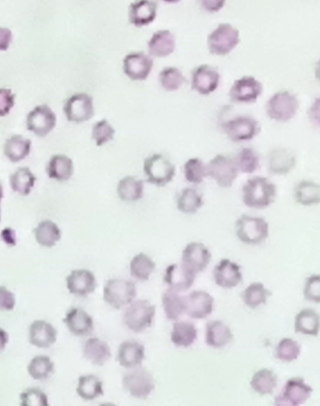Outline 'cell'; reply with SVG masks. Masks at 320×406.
I'll return each instance as SVG.
<instances>
[{
	"instance_id": "cell-24",
	"label": "cell",
	"mask_w": 320,
	"mask_h": 406,
	"mask_svg": "<svg viewBox=\"0 0 320 406\" xmlns=\"http://www.w3.org/2000/svg\"><path fill=\"white\" fill-rule=\"evenodd\" d=\"M295 153L285 147L271 150L268 157V168L271 174L284 176L290 174L295 168Z\"/></svg>"
},
{
	"instance_id": "cell-23",
	"label": "cell",
	"mask_w": 320,
	"mask_h": 406,
	"mask_svg": "<svg viewBox=\"0 0 320 406\" xmlns=\"http://www.w3.org/2000/svg\"><path fill=\"white\" fill-rule=\"evenodd\" d=\"M145 359V346L137 340H124L118 346L117 360L121 367L138 368Z\"/></svg>"
},
{
	"instance_id": "cell-40",
	"label": "cell",
	"mask_w": 320,
	"mask_h": 406,
	"mask_svg": "<svg viewBox=\"0 0 320 406\" xmlns=\"http://www.w3.org/2000/svg\"><path fill=\"white\" fill-rule=\"evenodd\" d=\"M164 314L170 321H178L185 311V297L167 289L161 296Z\"/></svg>"
},
{
	"instance_id": "cell-14",
	"label": "cell",
	"mask_w": 320,
	"mask_h": 406,
	"mask_svg": "<svg viewBox=\"0 0 320 406\" xmlns=\"http://www.w3.org/2000/svg\"><path fill=\"white\" fill-rule=\"evenodd\" d=\"M211 261V252L205 244L194 241L183 249L181 264L195 275L205 271Z\"/></svg>"
},
{
	"instance_id": "cell-43",
	"label": "cell",
	"mask_w": 320,
	"mask_h": 406,
	"mask_svg": "<svg viewBox=\"0 0 320 406\" xmlns=\"http://www.w3.org/2000/svg\"><path fill=\"white\" fill-rule=\"evenodd\" d=\"M55 373V363L48 356L39 355L34 357L27 365V374L36 381L49 379Z\"/></svg>"
},
{
	"instance_id": "cell-38",
	"label": "cell",
	"mask_w": 320,
	"mask_h": 406,
	"mask_svg": "<svg viewBox=\"0 0 320 406\" xmlns=\"http://www.w3.org/2000/svg\"><path fill=\"white\" fill-rule=\"evenodd\" d=\"M36 180L35 176L28 167H20L10 177L11 188L16 194L27 197L35 186Z\"/></svg>"
},
{
	"instance_id": "cell-59",
	"label": "cell",
	"mask_w": 320,
	"mask_h": 406,
	"mask_svg": "<svg viewBox=\"0 0 320 406\" xmlns=\"http://www.w3.org/2000/svg\"><path fill=\"white\" fill-rule=\"evenodd\" d=\"M3 197H4V191H3L2 184L0 183V202H1Z\"/></svg>"
},
{
	"instance_id": "cell-8",
	"label": "cell",
	"mask_w": 320,
	"mask_h": 406,
	"mask_svg": "<svg viewBox=\"0 0 320 406\" xmlns=\"http://www.w3.org/2000/svg\"><path fill=\"white\" fill-rule=\"evenodd\" d=\"M123 386L130 395L141 400L148 398L155 390L154 376L145 368L133 369L124 374Z\"/></svg>"
},
{
	"instance_id": "cell-31",
	"label": "cell",
	"mask_w": 320,
	"mask_h": 406,
	"mask_svg": "<svg viewBox=\"0 0 320 406\" xmlns=\"http://www.w3.org/2000/svg\"><path fill=\"white\" fill-rule=\"evenodd\" d=\"M149 53L155 58H164L171 55L176 49L175 36L170 30H158L149 39Z\"/></svg>"
},
{
	"instance_id": "cell-2",
	"label": "cell",
	"mask_w": 320,
	"mask_h": 406,
	"mask_svg": "<svg viewBox=\"0 0 320 406\" xmlns=\"http://www.w3.org/2000/svg\"><path fill=\"white\" fill-rule=\"evenodd\" d=\"M237 238L247 245H259L270 234V226L264 218L243 214L235 223Z\"/></svg>"
},
{
	"instance_id": "cell-29",
	"label": "cell",
	"mask_w": 320,
	"mask_h": 406,
	"mask_svg": "<svg viewBox=\"0 0 320 406\" xmlns=\"http://www.w3.org/2000/svg\"><path fill=\"white\" fill-rule=\"evenodd\" d=\"M73 172H75L73 161L66 155H54L48 161L47 174L51 180L64 183L73 177Z\"/></svg>"
},
{
	"instance_id": "cell-41",
	"label": "cell",
	"mask_w": 320,
	"mask_h": 406,
	"mask_svg": "<svg viewBox=\"0 0 320 406\" xmlns=\"http://www.w3.org/2000/svg\"><path fill=\"white\" fill-rule=\"evenodd\" d=\"M156 269V263L149 255L140 252L130 263L131 276L140 282H147Z\"/></svg>"
},
{
	"instance_id": "cell-47",
	"label": "cell",
	"mask_w": 320,
	"mask_h": 406,
	"mask_svg": "<svg viewBox=\"0 0 320 406\" xmlns=\"http://www.w3.org/2000/svg\"><path fill=\"white\" fill-rule=\"evenodd\" d=\"M301 352V345L297 340L291 338H284L277 345L274 355L277 359L283 362H293L298 359Z\"/></svg>"
},
{
	"instance_id": "cell-12",
	"label": "cell",
	"mask_w": 320,
	"mask_h": 406,
	"mask_svg": "<svg viewBox=\"0 0 320 406\" xmlns=\"http://www.w3.org/2000/svg\"><path fill=\"white\" fill-rule=\"evenodd\" d=\"M66 288L73 296L87 297L94 293L97 288V280L90 269H73L66 277Z\"/></svg>"
},
{
	"instance_id": "cell-1",
	"label": "cell",
	"mask_w": 320,
	"mask_h": 406,
	"mask_svg": "<svg viewBox=\"0 0 320 406\" xmlns=\"http://www.w3.org/2000/svg\"><path fill=\"white\" fill-rule=\"evenodd\" d=\"M276 184L264 177H254L242 187V201L246 207L254 209H264L276 201Z\"/></svg>"
},
{
	"instance_id": "cell-45",
	"label": "cell",
	"mask_w": 320,
	"mask_h": 406,
	"mask_svg": "<svg viewBox=\"0 0 320 406\" xmlns=\"http://www.w3.org/2000/svg\"><path fill=\"white\" fill-rule=\"evenodd\" d=\"M237 168L243 174H253L260 166L259 153L252 147H243L234 159Z\"/></svg>"
},
{
	"instance_id": "cell-11",
	"label": "cell",
	"mask_w": 320,
	"mask_h": 406,
	"mask_svg": "<svg viewBox=\"0 0 320 406\" xmlns=\"http://www.w3.org/2000/svg\"><path fill=\"white\" fill-rule=\"evenodd\" d=\"M63 111L68 121L82 123L94 116L93 99L87 93H76L65 102Z\"/></svg>"
},
{
	"instance_id": "cell-32",
	"label": "cell",
	"mask_w": 320,
	"mask_h": 406,
	"mask_svg": "<svg viewBox=\"0 0 320 406\" xmlns=\"http://www.w3.org/2000/svg\"><path fill=\"white\" fill-rule=\"evenodd\" d=\"M76 393L84 401H94L104 395V383L95 374H85L78 379Z\"/></svg>"
},
{
	"instance_id": "cell-30",
	"label": "cell",
	"mask_w": 320,
	"mask_h": 406,
	"mask_svg": "<svg viewBox=\"0 0 320 406\" xmlns=\"http://www.w3.org/2000/svg\"><path fill=\"white\" fill-rule=\"evenodd\" d=\"M33 233L36 242L44 248H53L62 238L61 228L55 221L51 220L39 221Z\"/></svg>"
},
{
	"instance_id": "cell-60",
	"label": "cell",
	"mask_w": 320,
	"mask_h": 406,
	"mask_svg": "<svg viewBox=\"0 0 320 406\" xmlns=\"http://www.w3.org/2000/svg\"><path fill=\"white\" fill-rule=\"evenodd\" d=\"M98 406H118V405L112 404V402H104V404H101L100 405Z\"/></svg>"
},
{
	"instance_id": "cell-39",
	"label": "cell",
	"mask_w": 320,
	"mask_h": 406,
	"mask_svg": "<svg viewBox=\"0 0 320 406\" xmlns=\"http://www.w3.org/2000/svg\"><path fill=\"white\" fill-rule=\"evenodd\" d=\"M176 203L178 209L183 214H195L203 207V195L197 189L189 187L178 192Z\"/></svg>"
},
{
	"instance_id": "cell-33",
	"label": "cell",
	"mask_w": 320,
	"mask_h": 406,
	"mask_svg": "<svg viewBox=\"0 0 320 406\" xmlns=\"http://www.w3.org/2000/svg\"><path fill=\"white\" fill-rule=\"evenodd\" d=\"M320 317L315 309L307 308L302 309L296 315L294 321V329L296 333L316 337L319 333Z\"/></svg>"
},
{
	"instance_id": "cell-57",
	"label": "cell",
	"mask_w": 320,
	"mask_h": 406,
	"mask_svg": "<svg viewBox=\"0 0 320 406\" xmlns=\"http://www.w3.org/2000/svg\"><path fill=\"white\" fill-rule=\"evenodd\" d=\"M8 340H10V337H8V332L0 326V352L4 351Z\"/></svg>"
},
{
	"instance_id": "cell-61",
	"label": "cell",
	"mask_w": 320,
	"mask_h": 406,
	"mask_svg": "<svg viewBox=\"0 0 320 406\" xmlns=\"http://www.w3.org/2000/svg\"><path fill=\"white\" fill-rule=\"evenodd\" d=\"M0 221H1V209H0Z\"/></svg>"
},
{
	"instance_id": "cell-51",
	"label": "cell",
	"mask_w": 320,
	"mask_h": 406,
	"mask_svg": "<svg viewBox=\"0 0 320 406\" xmlns=\"http://www.w3.org/2000/svg\"><path fill=\"white\" fill-rule=\"evenodd\" d=\"M304 297L307 302H320V276L313 274L305 281Z\"/></svg>"
},
{
	"instance_id": "cell-54",
	"label": "cell",
	"mask_w": 320,
	"mask_h": 406,
	"mask_svg": "<svg viewBox=\"0 0 320 406\" xmlns=\"http://www.w3.org/2000/svg\"><path fill=\"white\" fill-rule=\"evenodd\" d=\"M0 238L8 246L13 247L17 244L16 232L11 227H5L0 234Z\"/></svg>"
},
{
	"instance_id": "cell-42",
	"label": "cell",
	"mask_w": 320,
	"mask_h": 406,
	"mask_svg": "<svg viewBox=\"0 0 320 406\" xmlns=\"http://www.w3.org/2000/svg\"><path fill=\"white\" fill-rule=\"evenodd\" d=\"M294 198L302 206L310 207L320 202V186L312 180H302L294 189Z\"/></svg>"
},
{
	"instance_id": "cell-26",
	"label": "cell",
	"mask_w": 320,
	"mask_h": 406,
	"mask_svg": "<svg viewBox=\"0 0 320 406\" xmlns=\"http://www.w3.org/2000/svg\"><path fill=\"white\" fill-rule=\"evenodd\" d=\"M158 3L141 0L133 2L129 7V21L135 27H145L156 19Z\"/></svg>"
},
{
	"instance_id": "cell-49",
	"label": "cell",
	"mask_w": 320,
	"mask_h": 406,
	"mask_svg": "<svg viewBox=\"0 0 320 406\" xmlns=\"http://www.w3.org/2000/svg\"><path fill=\"white\" fill-rule=\"evenodd\" d=\"M20 406H50L47 394L39 388H27L20 393Z\"/></svg>"
},
{
	"instance_id": "cell-3",
	"label": "cell",
	"mask_w": 320,
	"mask_h": 406,
	"mask_svg": "<svg viewBox=\"0 0 320 406\" xmlns=\"http://www.w3.org/2000/svg\"><path fill=\"white\" fill-rule=\"evenodd\" d=\"M156 307L147 300H138L127 306L123 314L126 328L135 333H141L151 328L154 323Z\"/></svg>"
},
{
	"instance_id": "cell-9",
	"label": "cell",
	"mask_w": 320,
	"mask_h": 406,
	"mask_svg": "<svg viewBox=\"0 0 320 406\" xmlns=\"http://www.w3.org/2000/svg\"><path fill=\"white\" fill-rule=\"evenodd\" d=\"M223 130L231 141L242 142L256 137L261 127L253 116H239L223 122Z\"/></svg>"
},
{
	"instance_id": "cell-58",
	"label": "cell",
	"mask_w": 320,
	"mask_h": 406,
	"mask_svg": "<svg viewBox=\"0 0 320 406\" xmlns=\"http://www.w3.org/2000/svg\"><path fill=\"white\" fill-rule=\"evenodd\" d=\"M273 406H294L287 398H285L281 393L276 396L274 400Z\"/></svg>"
},
{
	"instance_id": "cell-13",
	"label": "cell",
	"mask_w": 320,
	"mask_h": 406,
	"mask_svg": "<svg viewBox=\"0 0 320 406\" xmlns=\"http://www.w3.org/2000/svg\"><path fill=\"white\" fill-rule=\"evenodd\" d=\"M56 116L47 104L38 105L28 113L27 130L39 137H44L56 127Z\"/></svg>"
},
{
	"instance_id": "cell-48",
	"label": "cell",
	"mask_w": 320,
	"mask_h": 406,
	"mask_svg": "<svg viewBox=\"0 0 320 406\" xmlns=\"http://www.w3.org/2000/svg\"><path fill=\"white\" fill-rule=\"evenodd\" d=\"M161 87L166 92H172L180 89L186 82L183 73L176 67H166L159 75Z\"/></svg>"
},
{
	"instance_id": "cell-16",
	"label": "cell",
	"mask_w": 320,
	"mask_h": 406,
	"mask_svg": "<svg viewBox=\"0 0 320 406\" xmlns=\"http://www.w3.org/2000/svg\"><path fill=\"white\" fill-rule=\"evenodd\" d=\"M214 309V299L208 292L195 290L185 297L184 314L192 319H205L212 314Z\"/></svg>"
},
{
	"instance_id": "cell-50",
	"label": "cell",
	"mask_w": 320,
	"mask_h": 406,
	"mask_svg": "<svg viewBox=\"0 0 320 406\" xmlns=\"http://www.w3.org/2000/svg\"><path fill=\"white\" fill-rule=\"evenodd\" d=\"M114 128L109 124L106 119L97 122L92 128V138L95 141L96 146L101 147L107 142L114 138Z\"/></svg>"
},
{
	"instance_id": "cell-17",
	"label": "cell",
	"mask_w": 320,
	"mask_h": 406,
	"mask_svg": "<svg viewBox=\"0 0 320 406\" xmlns=\"http://www.w3.org/2000/svg\"><path fill=\"white\" fill-rule=\"evenodd\" d=\"M154 59L144 52L130 53L123 59V72L134 81H144L151 75Z\"/></svg>"
},
{
	"instance_id": "cell-52",
	"label": "cell",
	"mask_w": 320,
	"mask_h": 406,
	"mask_svg": "<svg viewBox=\"0 0 320 406\" xmlns=\"http://www.w3.org/2000/svg\"><path fill=\"white\" fill-rule=\"evenodd\" d=\"M16 297L4 285H0V312H11L16 308Z\"/></svg>"
},
{
	"instance_id": "cell-20",
	"label": "cell",
	"mask_w": 320,
	"mask_h": 406,
	"mask_svg": "<svg viewBox=\"0 0 320 406\" xmlns=\"http://www.w3.org/2000/svg\"><path fill=\"white\" fill-rule=\"evenodd\" d=\"M195 278L197 275L183 264H172L167 266L164 281L168 285L170 290L181 293L192 288Z\"/></svg>"
},
{
	"instance_id": "cell-35",
	"label": "cell",
	"mask_w": 320,
	"mask_h": 406,
	"mask_svg": "<svg viewBox=\"0 0 320 406\" xmlns=\"http://www.w3.org/2000/svg\"><path fill=\"white\" fill-rule=\"evenodd\" d=\"M117 192L120 199L124 202H137L144 197V181L127 176L118 181Z\"/></svg>"
},
{
	"instance_id": "cell-5",
	"label": "cell",
	"mask_w": 320,
	"mask_h": 406,
	"mask_svg": "<svg viewBox=\"0 0 320 406\" xmlns=\"http://www.w3.org/2000/svg\"><path fill=\"white\" fill-rule=\"evenodd\" d=\"M207 44L212 55H228L240 44V31L228 23H223L209 34Z\"/></svg>"
},
{
	"instance_id": "cell-22",
	"label": "cell",
	"mask_w": 320,
	"mask_h": 406,
	"mask_svg": "<svg viewBox=\"0 0 320 406\" xmlns=\"http://www.w3.org/2000/svg\"><path fill=\"white\" fill-rule=\"evenodd\" d=\"M214 279L221 288H235L242 282V269L236 262L226 258L214 266Z\"/></svg>"
},
{
	"instance_id": "cell-28",
	"label": "cell",
	"mask_w": 320,
	"mask_h": 406,
	"mask_svg": "<svg viewBox=\"0 0 320 406\" xmlns=\"http://www.w3.org/2000/svg\"><path fill=\"white\" fill-rule=\"evenodd\" d=\"M281 393L294 406L305 404L313 393V388L302 377H293L285 383Z\"/></svg>"
},
{
	"instance_id": "cell-44",
	"label": "cell",
	"mask_w": 320,
	"mask_h": 406,
	"mask_svg": "<svg viewBox=\"0 0 320 406\" xmlns=\"http://www.w3.org/2000/svg\"><path fill=\"white\" fill-rule=\"evenodd\" d=\"M271 296V292L262 283H253L242 292V299L248 308L254 309L265 305Z\"/></svg>"
},
{
	"instance_id": "cell-15",
	"label": "cell",
	"mask_w": 320,
	"mask_h": 406,
	"mask_svg": "<svg viewBox=\"0 0 320 406\" xmlns=\"http://www.w3.org/2000/svg\"><path fill=\"white\" fill-rule=\"evenodd\" d=\"M263 92V85L254 76H242L234 82L229 90V97L233 102H256Z\"/></svg>"
},
{
	"instance_id": "cell-53",
	"label": "cell",
	"mask_w": 320,
	"mask_h": 406,
	"mask_svg": "<svg viewBox=\"0 0 320 406\" xmlns=\"http://www.w3.org/2000/svg\"><path fill=\"white\" fill-rule=\"evenodd\" d=\"M16 95L11 90L0 89V116H7L14 106Z\"/></svg>"
},
{
	"instance_id": "cell-4",
	"label": "cell",
	"mask_w": 320,
	"mask_h": 406,
	"mask_svg": "<svg viewBox=\"0 0 320 406\" xmlns=\"http://www.w3.org/2000/svg\"><path fill=\"white\" fill-rule=\"evenodd\" d=\"M137 289L132 281L114 278L107 281L104 286V300L113 309H120L135 302Z\"/></svg>"
},
{
	"instance_id": "cell-6",
	"label": "cell",
	"mask_w": 320,
	"mask_h": 406,
	"mask_svg": "<svg viewBox=\"0 0 320 406\" xmlns=\"http://www.w3.org/2000/svg\"><path fill=\"white\" fill-rule=\"evenodd\" d=\"M144 173L149 183L157 187H164L174 178L176 167L168 159L157 153L145 159Z\"/></svg>"
},
{
	"instance_id": "cell-25",
	"label": "cell",
	"mask_w": 320,
	"mask_h": 406,
	"mask_svg": "<svg viewBox=\"0 0 320 406\" xmlns=\"http://www.w3.org/2000/svg\"><path fill=\"white\" fill-rule=\"evenodd\" d=\"M231 328L221 320H212L207 323L205 343L209 347L220 349L225 347L233 340Z\"/></svg>"
},
{
	"instance_id": "cell-19",
	"label": "cell",
	"mask_w": 320,
	"mask_h": 406,
	"mask_svg": "<svg viewBox=\"0 0 320 406\" xmlns=\"http://www.w3.org/2000/svg\"><path fill=\"white\" fill-rule=\"evenodd\" d=\"M63 323L70 333L76 337H87L94 329V321L87 311L78 307L70 308L63 318Z\"/></svg>"
},
{
	"instance_id": "cell-10",
	"label": "cell",
	"mask_w": 320,
	"mask_h": 406,
	"mask_svg": "<svg viewBox=\"0 0 320 406\" xmlns=\"http://www.w3.org/2000/svg\"><path fill=\"white\" fill-rule=\"evenodd\" d=\"M207 171L208 176L222 188H230L239 175L234 159L223 154L215 156L209 161Z\"/></svg>"
},
{
	"instance_id": "cell-55",
	"label": "cell",
	"mask_w": 320,
	"mask_h": 406,
	"mask_svg": "<svg viewBox=\"0 0 320 406\" xmlns=\"http://www.w3.org/2000/svg\"><path fill=\"white\" fill-rule=\"evenodd\" d=\"M13 42V33L11 30L0 27V51L8 50Z\"/></svg>"
},
{
	"instance_id": "cell-7",
	"label": "cell",
	"mask_w": 320,
	"mask_h": 406,
	"mask_svg": "<svg viewBox=\"0 0 320 406\" xmlns=\"http://www.w3.org/2000/svg\"><path fill=\"white\" fill-rule=\"evenodd\" d=\"M299 107L298 98L288 90H284L271 96L266 104V113L273 121L287 122L295 116Z\"/></svg>"
},
{
	"instance_id": "cell-46",
	"label": "cell",
	"mask_w": 320,
	"mask_h": 406,
	"mask_svg": "<svg viewBox=\"0 0 320 406\" xmlns=\"http://www.w3.org/2000/svg\"><path fill=\"white\" fill-rule=\"evenodd\" d=\"M184 177L192 184L202 183L206 177H208L207 166L199 158H191L184 164Z\"/></svg>"
},
{
	"instance_id": "cell-34",
	"label": "cell",
	"mask_w": 320,
	"mask_h": 406,
	"mask_svg": "<svg viewBox=\"0 0 320 406\" xmlns=\"http://www.w3.org/2000/svg\"><path fill=\"white\" fill-rule=\"evenodd\" d=\"M197 339V329L189 321H176L171 331V342L177 347L188 348Z\"/></svg>"
},
{
	"instance_id": "cell-27",
	"label": "cell",
	"mask_w": 320,
	"mask_h": 406,
	"mask_svg": "<svg viewBox=\"0 0 320 406\" xmlns=\"http://www.w3.org/2000/svg\"><path fill=\"white\" fill-rule=\"evenodd\" d=\"M83 356L93 365L104 366L111 359V349L104 340L92 337L84 343Z\"/></svg>"
},
{
	"instance_id": "cell-56",
	"label": "cell",
	"mask_w": 320,
	"mask_h": 406,
	"mask_svg": "<svg viewBox=\"0 0 320 406\" xmlns=\"http://www.w3.org/2000/svg\"><path fill=\"white\" fill-rule=\"evenodd\" d=\"M201 5L209 11H218L225 5V1H203Z\"/></svg>"
},
{
	"instance_id": "cell-21",
	"label": "cell",
	"mask_w": 320,
	"mask_h": 406,
	"mask_svg": "<svg viewBox=\"0 0 320 406\" xmlns=\"http://www.w3.org/2000/svg\"><path fill=\"white\" fill-rule=\"evenodd\" d=\"M58 340V331L45 320H35L28 328V342L37 348H50Z\"/></svg>"
},
{
	"instance_id": "cell-37",
	"label": "cell",
	"mask_w": 320,
	"mask_h": 406,
	"mask_svg": "<svg viewBox=\"0 0 320 406\" xmlns=\"http://www.w3.org/2000/svg\"><path fill=\"white\" fill-rule=\"evenodd\" d=\"M278 384V377L270 369H261L252 377L250 386L252 390L259 395H271Z\"/></svg>"
},
{
	"instance_id": "cell-36",
	"label": "cell",
	"mask_w": 320,
	"mask_h": 406,
	"mask_svg": "<svg viewBox=\"0 0 320 406\" xmlns=\"http://www.w3.org/2000/svg\"><path fill=\"white\" fill-rule=\"evenodd\" d=\"M3 149L11 163H19L30 155L31 141L22 135H13L6 140Z\"/></svg>"
},
{
	"instance_id": "cell-18",
	"label": "cell",
	"mask_w": 320,
	"mask_h": 406,
	"mask_svg": "<svg viewBox=\"0 0 320 406\" xmlns=\"http://www.w3.org/2000/svg\"><path fill=\"white\" fill-rule=\"evenodd\" d=\"M220 73L211 65L203 64L192 73V89L202 95H209L218 89Z\"/></svg>"
}]
</instances>
